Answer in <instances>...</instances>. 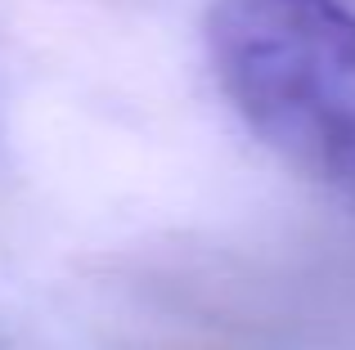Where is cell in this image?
Returning a JSON list of instances; mask_svg holds the SVG:
<instances>
[{
	"instance_id": "6da1fadb",
	"label": "cell",
	"mask_w": 355,
	"mask_h": 350,
	"mask_svg": "<svg viewBox=\"0 0 355 350\" xmlns=\"http://www.w3.org/2000/svg\"><path fill=\"white\" fill-rule=\"evenodd\" d=\"M202 41L239 122L284 167L355 207V9L211 0Z\"/></svg>"
}]
</instances>
